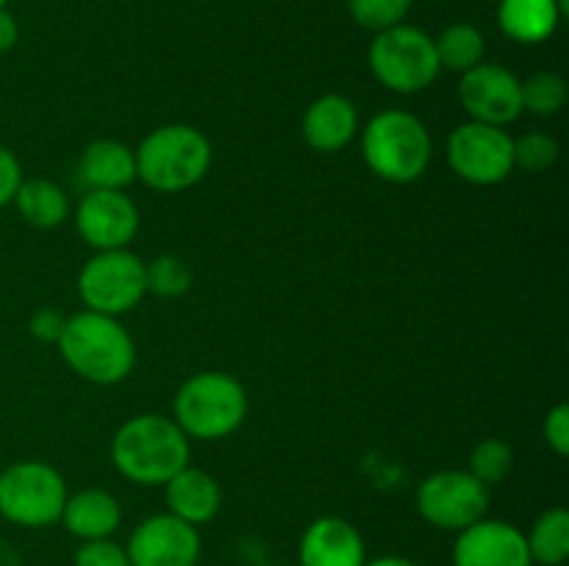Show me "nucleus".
<instances>
[{"instance_id": "f03ea898", "label": "nucleus", "mask_w": 569, "mask_h": 566, "mask_svg": "<svg viewBox=\"0 0 569 566\" xmlns=\"http://www.w3.org/2000/svg\"><path fill=\"white\" fill-rule=\"evenodd\" d=\"M61 358L78 377L98 386H114L131 375L137 364V347L117 316L81 311L64 322L59 336Z\"/></svg>"}, {"instance_id": "bb28decb", "label": "nucleus", "mask_w": 569, "mask_h": 566, "mask_svg": "<svg viewBox=\"0 0 569 566\" xmlns=\"http://www.w3.org/2000/svg\"><path fill=\"white\" fill-rule=\"evenodd\" d=\"M348 9L361 28L381 33L406 20V14L411 11V0H348Z\"/></svg>"}, {"instance_id": "7ed1b4c3", "label": "nucleus", "mask_w": 569, "mask_h": 566, "mask_svg": "<svg viewBox=\"0 0 569 566\" xmlns=\"http://www.w3.org/2000/svg\"><path fill=\"white\" fill-rule=\"evenodd\" d=\"M137 178L153 192L192 189L211 166V144L198 128L172 122L150 131L137 148Z\"/></svg>"}, {"instance_id": "1a4fd4ad", "label": "nucleus", "mask_w": 569, "mask_h": 566, "mask_svg": "<svg viewBox=\"0 0 569 566\" xmlns=\"http://www.w3.org/2000/svg\"><path fill=\"white\" fill-rule=\"evenodd\" d=\"M417 511L428 525L459 533L487 516L489 486L467 469L433 472L417 488Z\"/></svg>"}, {"instance_id": "f704fd0d", "label": "nucleus", "mask_w": 569, "mask_h": 566, "mask_svg": "<svg viewBox=\"0 0 569 566\" xmlns=\"http://www.w3.org/2000/svg\"><path fill=\"white\" fill-rule=\"evenodd\" d=\"M6 3H9V0H0V9H6Z\"/></svg>"}, {"instance_id": "a878e982", "label": "nucleus", "mask_w": 569, "mask_h": 566, "mask_svg": "<svg viewBox=\"0 0 569 566\" xmlns=\"http://www.w3.org/2000/svg\"><path fill=\"white\" fill-rule=\"evenodd\" d=\"M144 275H148V292L159 297H181L192 289V270L178 255H159L144 264Z\"/></svg>"}, {"instance_id": "4468645a", "label": "nucleus", "mask_w": 569, "mask_h": 566, "mask_svg": "<svg viewBox=\"0 0 569 566\" xmlns=\"http://www.w3.org/2000/svg\"><path fill=\"white\" fill-rule=\"evenodd\" d=\"M453 566H533L526 533L511 522L478 519L459 530L453 544Z\"/></svg>"}, {"instance_id": "7c9ffc66", "label": "nucleus", "mask_w": 569, "mask_h": 566, "mask_svg": "<svg viewBox=\"0 0 569 566\" xmlns=\"http://www.w3.org/2000/svg\"><path fill=\"white\" fill-rule=\"evenodd\" d=\"M22 183V166L9 148L0 144V209L14 203V194Z\"/></svg>"}, {"instance_id": "b1692460", "label": "nucleus", "mask_w": 569, "mask_h": 566, "mask_svg": "<svg viewBox=\"0 0 569 566\" xmlns=\"http://www.w3.org/2000/svg\"><path fill=\"white\" fill-rule=\"evenodd\" d=\"M511 466H515V453L503 438H483L472 447L470 453V475L478 477L483 486H495L509 477Z\"/></svg>"}, {"instance_id": "aec40b11", "label": "nucleus", "mask_w": 569, "mask_h": 566, "mask_svg": "<svg viewBox=\"0 0 569 566\" xmlns=\"http://www.w3.org/2000/svg\"><path fill=\"white\" fill-rule=\"evenodd\" d=\"M561 11L556 0H500L498 22L509 39L520 44H539L559 28Z\"/></svg>"}, {"instance_id": "393cba45", "label": "nucleus", "mask_w": 569, "mask_h": 566, "mask_svg": "<svg viewBox=\"0 0 569 566\" xmlns=\"http://www.w3.org/2000/svg\"><path fill=\"white\" fill-rule=\"evenodd\" d=\"M567 103V81L559 72H537L522 81V111L550 117Z\"/></svg>"}, {"instance_id": "412c9836", "label": "nucleus", "mask_w": 569, "mask_h": 566, "mask_svg": "<svg viewBox=\"0 0 569 566\" xmlns=\"http://www.w3.org/2000/svg\"><path fill=\"white\" fill-rule=\"evenodd\" d=\"M14 203L22 220L33 228H42V231L61 225L70 214V200H67L64 189L59 183L48 181V178L22 181L14 194Z\"/></svg>"}, {"instance_id": "423d86ee", "label": "nucleus", "mask_w": 569, "mask_h": 566, "mask_svg": "<svg viewBox=\"0 0 569 566\" xmlns=\"http://www.w3.org/2000/svg\"><path fill=\"white\" fill-rule=\"evenodd\" d=\"M67 483L44 461H17L0 472V516L17 527H50L61 519Z\"/></svg>"}, {"instance_id": "20e7f679", "label": "nucleus", "mask_w": 569, "mask_h": 566, "mask_svg": "<svg viewBox=\"0 0 569 566\" xmlns=\"http://www.w3.org/2000/svg\"><path fill=\"white\" fill-rule=\"evenodd\" d=\"M431 133L420 117L389 109L372 117L361 133V155L370 172L389 183H411L431 164Z\"/></svg>"}, {"instance_id": "f3484780", "label": "nucleus", "mask_w": 569, "mask_h": 566, "mask_svg": "<svg viewBox=\"0 0 569 566\" xmlns=\"http://www.w3.org/2000/svg\"><path fill=\"white\" fill-rule=\"evenodd\" d=\"M164 488L167 514L178 516V519H183L187 525L200 527L220 514V483H217L214 475H209L206 469L183 466L178 475H172L170 481L164 483Z\"/></svg>"}, {"instance_id": "dca6fc26", "label": "nucleus", "mask_w": 569, "mask_h": 566, "mask_svg": "<svg viewBox=\"0 0 569 566\" xmlns=\"http://www.w3.org/2000/svg\"><path fill=\"white\" fill-rule=\"evenodd\" d=\"M359 131V111L345 94H322L306 109L303 139L317 153H339Z\"/></svg>"}, {"instance_id": "a211bd4d", "label": "nucleus", "mask_w": 569, "mask_h": 566, "mask_svg": "<svg viewBox=\"0 0 569 566\" xmlns=\"http://www.w3.org/2000/svg\"><path fill=\"white\" fill-rule=\"evenodd\" d=\"M59 522L70 536L81 538V542H94V538L114 536L122 522V511L114 494H109L106 488H83L78 494H67Z\"/></svg>"}, {"instance_id": "c756f323", "label": "nucleus", "mask_w": 569, "mask_h": 566, "mask_svg": "<svg viewBox=\"0 0 569 566\" xmlns=\"http://www.w3.org/2000/svg\"><path fill=\"white\" fill-rule=\"evenodd\" d=\"M545 442L548 447L553 449L556 455H565L569 453V405L559 403L556 408L548 411L545 416Z\"/></svg>"}, {"instance_id": "f8f14e48", "label": "nucleus", "mask_w": 569, "mask_h": 566, "mask_svg": "<svg viewBox=\"0 0 569 566\" xmlns=\"http://www.w3.org/2000/svg\"><path fill=\"white\" fill-rule=\"evenodd\" d=\"M459 100L470 120L503 128L522 114V81L509 67L481 61L461 75Z\"/></svg>"}, {"instance_id": "9b49d317", "label": "nucleus", "mask_w": 569, "mask_h": 566, "mask_svg": "<svg viewBox=\"0 0 569 566\" xmlns=\"http://www.w3.org/2000/svg\"><path fill=\"white\" fill-rule=\"evenodd\" d=\"M200 533L172 514H153L133 527L126 544L131 566H198Z\"/></svg>"}, {"instance_id": "cd10ccee", "label": "nucleus", "mask_w": 569, "mask_h": 566, "mask_svg": "<svg viewBox=\"0 0 569 566\" xmlns=\"http://www.w3.org/2000/svg\"><path fill=\"white\" fill-rule=\"evenodd\" d=\"M559 159V142L542 131L515 139V166L526 172H548Z\"/></svg>"}, {"instance_id": "c85d7f7f", "label": "nucleus", "mask_w": 569, "mask_h": 566, "mask_svg": "<svg viewBox=\"0 0 569 566\" xmlns=\"http://www.w3.org/2000/svg\"><path fill=\"white\" fill-rule=\"evenodd\" d=\"M72 566H131V560H128L122 544L111 542V538H94V542H83L76 549Z\"/></svg>"}, {"instance_id": "ddd939ff", "label": "nucleus", "mask_w": 569, "mask_h": 566, "mask_svg": "<svg viewBox=\"0 0 569 566\" xmlns=\"http://www.w3.org/2000/svg\"><path fill=\"white\" fill-rule=\"evenodd\" d=\"M76 228L94 250H120L139 231L137 203L126 192L89 189L76 209Z\"/></svg>"}, {"instance_id": "2eb2a0df", "label": "nucleus", "mask_w": 569, "mask_h": 566, "mask_svg": "<svg viewBox=\"0 0 569 566\" xmlns=\"http://www.w3.org/2000/svg\"><path fill=\"white\" fill-rule=\"evenodd\" d=\"M367 547L356 525L342 516H320L303 530L298 566H365Z\"/></svg>"}, {"instance_id": "9d476101", "label": "nucleus", "mask_w": 569, "mask_h": 566, "mask_svg": "<svg viewBox=\"0 0 569 566\" xmlns=\"http://www.w3.org/2000/svg\"><path fill=\"white\" fill-rule=\"evenodd\" d=\"M448 164L461 181L492 186L515 170V139L503 128L470 120L448 137Z\"/></svg>"}, {"instance_id": "0eeeda50", "label": "nucleus", "mask_w": 569, "mask_h": 566, "mask_svg": "<svg viewBox=\"0 0 569 566\" xmlns=\"http://www.w3.org/2000/svg\"><path fill=\"white\" fill-rule=\"evenodd\" d=\"M370 70L392 92L415 94L431 87L442 67L433 39L422 28L400 22L376 33L370 44Z\"/></svg>"}, {"instance_id": "f257e3e1", "label": "nucleus", "mask_w": 569, "mask_h": 566, "mask_svg": "<svg viewBox=\"0 0 569 566\" xmlns=\"http://www.w3.org/2000/svg\"><path fill=\"white\" fill-rule=\"evenodd\" d=\"M111 461L137 486H164L189 466V436L164 414H137L117 427Z\"/></svg>"}, {"instance_id": "2f4dec72", "label": "nucleus", "mask_w": 569, "mask_h": 566, "mask_svg": "<svg viewBox=\"0 0 569 566\" xmlns=\"http://www.w3.org/2000/svg\"><path fill=\"white\" fill-rule=\"evenodd\" d=\"M64 322L67 320L59 314V311L39 309L37 314L31 316V322H28V327H31V333L39 338V342H59L61 331H64Z\"/></svg>"}, {"instance_id": "5701e85b", "label": "nucleus", "mask_w": 569, "mask_h": 566, "mask_svg": "<svg viewBox=\"0 0 569 566\" xmlns=\"http://www.w3.org/2000/svg\"><path fill=\"white\" fill-rule=\"evenodd\" d=\"M433 44H437L439 67L450 72H461V75L481 64L483 50H487L483 33L476 26H470V22L448 26L439 33V39H433Z\"/></svg>"}, {"instance_id": "6e6552de", "label": "nucleus", "mask_w": 569, "mask_h": 566, "mask_svg": "<svg viewBox=\"0 0 569 566\" xmlns=\"http://www.w3.org/2000/svg\"><path fill=\"white\" fill-rule=\"evenodd\" d=\"M78 294L87 311L109 316L126 314L148 294L144 261L128 247L98 250L78 275Z\"/></svg>"}, {"instance_id": "473e14b6", "label": "nucleus", "mask_w": 569, "mask_h": 566, "mask_svg": "<svg viewBox=\"0 0 569 566\" xmlns=\"http://www.w3.org/2000/svg\"><path fill=\"white\" fill-rule=\"evenodd\" d=\"M17 39H20V26H17V20L9 11L0 9V53L14 48Z\"/></svg>"}, {"instance_id": "6ab92c4d", "label": "nucleus", "mask_w": 569, "mask_h": 566, "mask_svg": "<svg viewBox=\"0 0 569 566\" xmlns=\"http://www.w3.org/2000/svg\"><path fill=\"white\" fill-rule=\"evenodd\" d=\"M78 178L87 183V192L89 189L122 192L128 183L137 181V155L117 139H94L78 159Z\"/></svg>"}, {"instance_id": "4be33fe9", "label": "nucleus", "mask_w": 569, "mask_h": 566, "mask_svg": "<svg viewBox=\"0 0 569 566\" xmlns=\"http://www.w3.org/2000/svg\"><path fill=\"white\" fill-rule=\"evenodd\" d=\"M531 564L565 566L569 558V514L565 508H550L537 516L526 533Z\"/></svg>"}, {"instance_id": "72a5a7b5", "label": "nucleus", "mask_w": 569, "mask_h": 566, "mask_svg": "<svg viewBox=\"0 0 569 566\" xmlns=\"http://www.w3.org/2000/svg\"><path fill=\"white\" fill-rule=\"evenodd\" d=\"M365 566H417L411 558H403V555H381V558L367 560Z\"/></svg>"}, {"instance_id": "39448f33", "label": "nucleus", "mask_w": 569, "mask_h": 566, "mask_svg": "<svg viewBox=\"0 0 569 566\" xmlns=\"http://www.w3.org/2000/svg\"><path fill=\"white\" fill-rule=\"evenodd\" d=\"M178 427L189 438L217 442L237 431L248 416L244 386L228 372H198L181 383L172 403Z\"/></svg>"}]
</instances>
